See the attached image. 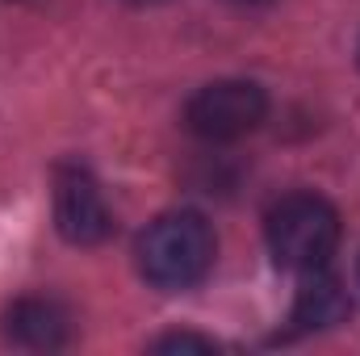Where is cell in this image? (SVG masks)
<instances>
[{
  "label": "cell",
  "mask_w": 360,
  "mask_h": 356,
  "mask_svg": "<svg viewBox=\"0 0 360 356\" xmlns=\"http://www.w3.org/2000/svg\"><path fill=\"white\" fill-rule=\"evenodd\" d=\"M352 314V302H348V289L340 285V276H331L327 268H310L302 272V285H297V298H293V331L306 336V331H327L335 323H344Z\"/></svg>",
  "instance_id": "5"
},
{
  "label": "cell",
  "mask_w": 360,
  "mask_h": 356,
  "mask_svg": "<svg viewBox=\"0 0 360 356\" xmlns=\"http://www.w3.org/2000/svg\"><path fill=\"white\" fill-rule=\"evenodd\" d=\"M134 4H151V0H134Z\"/></svg>",
  "instance_id": "9"
},
{
  "label": "cell",
  "mask_w": 360,
  "mask_h": 356,
  "mask_svg": "<svg viewBox=\"0 0 360 356\" xmlns=\"http://www.w3.org/2000/svg\"><path fill=\"white\" fill-rule=\"evenodd\" d=\"M269 113V96L252 80H214L184 105V122L201 143H235Z\"/></svg>",
  "instance_id": "3"
},
{
  "label": "cell",
  "mask_w": 360,
  "mask_h": 356,
  "mask_svg": "<svg viewBox=\"0 0 360 356\" xmlns=\"http://www.w3.org/2000/svg\"><path fill=\"white\" fill-rule=\"evenodd\" d=\"M264 239L272 260L289 272L327 268V260L340 248V214L319 193H289L269 210Z\"/></svg>",
  "instance_id": "2"
},
{
  "label": "cell",
  "mask_w": 360,
  "mask_h": 356,
  "mask_svg": "<svg viewBox=\"0 0 360 356\" xmlns=\"http://www.w3.org/2000/svg\"><path fill=\"white\" fill-rule=\"evenodd\" d=\"M210 268H214V231L193 210L160 214L139 235V272L155 289H168V293L193 289L205 281Z\"/></svg>",
  "instance_id": "1"
},
{
  "label": "cell",
  "mask_w": 360,
  "mask_h": 356,
  "mask_svg": "<svg viewBox=\"0 0 360 356\" xmlns=\"http://www.w3.org/2000/svg\"><path fill=\"white\" fill-rule=\"evenodd\" d=\"M235 4H264V0H235Z\"/></svg>",
  "instance_id": "8"
},
{
  "label": "cell",
  "mask_w": 360,
  "mask_h": 356,
  "mask_svg": "<svg viewBox=\"0 0 360 356\" xmlns=\"http://www.w3.org/2000/svg\"><path fill=\"white\" fill-rule=\"evenodd\" d=\"M151 352H214V340L188 336V331H172V336H160L151 344Z\"/></svg>",
  "instance_id": "7"
},
{
  "label": "cell",
  "mask_w": 360,
  "mask_h": 356,
  "mask_svg": "<svg viewBox=\"0 0 360 356\" xmlns=\"http://www.w3.org/2000/svg\"><path fill=\"white\" fill-rule=\"evenodd\" d=\"M4 336L21 348H63L72 336V314L55 298H21L4 310Z\"/></svg>",
  "instance_id": "6"
},
{
  "label": "cell",
  "mask_w": 360,
  "mask_h": 356,
  "mask_svg": "<svg viewBox=\"0 0 360 356\" xmlns=\"http://www.w3.org/2000/svg\"><path fill=\"white\" fill-rule=\"evenodd\" d=\"M55 222L59 235L76 248H96L113 235V214L101 197V184L92 180L89 168L63 164L55 177Z\"/></svg>",
  "instance_id": "4"
}]
</instances>
